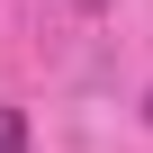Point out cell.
<instances>
[{
    "label": "cell",
    "instance_id": "obj_1",
    "mask_svg": "<svg viewBox=\"0 0 153 153\" xmlns=\"http://www.w3.org/2000/svg\"><path fill=\"white\" fill-rule=\"evenodd\" d=\"M0 153H27V126H18V108L0 99Z\"/></svg>",
    "mask_w": 153,
    "mask_h": 153
},
{
    "label": "cell",
    "instance_id": "obj_2",
    "mask_svg": "<svg viewBox=\"0 0 153 153\" xmlns=\"http://www.w3.org/2000/svg\"><path fill=\"white\" fill-rule=\"evenodd\" d=\"M144 117H153V90H144Z\"/></svg>",
    "mask_w": 153,
    "mask_h": 153
}]
</instances>
